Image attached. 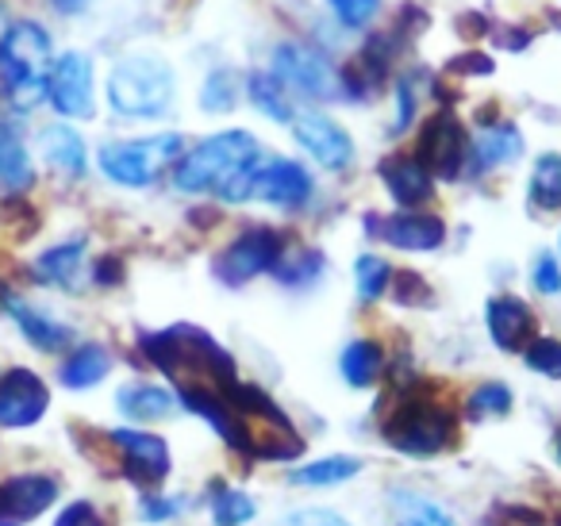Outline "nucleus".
<instances>
[{
  "instance_id": "nucleus-15",
  "label": "nucleus",
  "mask_w": 561,
  "mask_h": 526,
  "mask_svg": "<svg viewBox=\"0 0 561 526\" xmlns=\"http://www.w3.org/2000/svg\"><path fill=\"white\" fill-rule=\"evenodd\" d=\"M293 135L297 142L323 165V170H346L354 162V142L343 127L331 116H320V112H297L293 119Z\"/></svg>"
},
{
  "instance_id": "nucleus-20",
  "label": "nucleus",
  "mask_w": 561,
  "mask_h": 526,
  "mask_svg": "<svg viewBox=\"0 0 561 526\" xmlns=\"http://www.w3.org/2000/svg\"><path fill=\"white\" fill-rule=\"evenodd\" d=\"M523 158V135L515 124L496 119V124H484L481 132L469 139V170H500V165H512Z\"/></svg>"
},
{
  "instance_id": "nucleus-22",
  "label": "nucleus",
  "mask_w": 561,
  "mask_h": 526,
  "mask_svg": "<svg viewBox=\"0 0 561 526\" xmlns=\"http://www.w3.org/2000/svg\"><path fill=\"white\" fill-rule=\"evenodd\" d=\"M116 408L124 419H131V426L158 423V419H170L178 411V392L162 385H124L116 392Z\"/></svg>"
},
{
  "instance_id": "nucleus-31",
  "label": "nucleus",
  "mask_w": 561,
  "mask_h": 526,
  "mask_svg": "<svg viewBox=\"0 0 561 526\" xmlns=\"http://www.w3.org/2000/svg\"><path fill=\"white\" fill-rule=\"evenodd\" d=\"M530 208L538 211H561V155L535 158V170L527 181Z\"/></svg>"
},
{
  "instance_id": "nucleus-1",
  "label": "nucleus",
  "mask_w": 561,
  "mask_h": 526,
  "mask_svg": "<svg viewBox=\"0 0 561 526\" xmlns=\"http://www.w3.org/2000/svg\"><path fill=\"white\" fill-rule=\"evenodd\" d=\"M262 170V147L250 132H219L178 158L173 188L188 196L216 193L219 201H250L254 178Z\"/></svg>"
},
{
  "instance_id": "nucleus-29",
  "label": "nucleus",
  "mask_w": 561,
  "mask_h": 526,
  "mask_svg": "<svg viewBox=\"0 0 561 526\" xmlns=\"http://www.w3.org/2000/svg\"><path fill=\"white\" fill-rule=\"evenodd\" d=\"M247 93H250V101H254V108L262 112V116H270L273 124H293V119H297V108H293V101H289V89L280 85L273 73H250Z\"/></svg>"
},
{
  "instance_id": "nucleus-23",
  "label": "nucleus",
  "mask_w": 561,
  "mask_h": 526,
  "mask_svg": "<svg viewBox=\"0 0 561 526\" xmlns=\"http://www.w3.org/2000/svg\"><path fill=\"white\" fill-rule=\"evenodd\" d=\"M108 373H112V354H108V346H101V342L73 346L70 354L62 357V365H58V380H62V388H70V392L96 388Z\"/></svg>"
},
{
  "instance_id": "nucleus-13",
  "label": "nucleus",
  "mask_w": 561,
  "mask_h": 526,
  "mask_svg": "<svg viewBox=\"0 0 561 526\" xmlns=\"http://www.w3.org/2000/svg\"><path fill=\"white\" fill-rule=\"evenodd\" d=\"M47 101L55 104L58 116H70V119L93 116V62L81 50H70V55H62L50 66Z\"/></svg>"
},
{
  "instance_id": "nucleus-40",
  "label": "nucleus",
  "mask_w": 561,
  "mask_h": 526,
  "mask_svg": "<svg viewBox=\"0 0 561 526\" xmlns=\"http://www.w3.org/2000/svg\"><path fill=\"white\" fill-rule=\"evenodd\" d=\"M55 526H108L93 500H73L55 515Z\"/></svg>"
},
{
  "instance_id": "nucleus-12",
  "label": "nucleus",
  "mask_w": 561,
  "mask_h": 526,
  "mask_svg": "<svg viewBox=\"0 0 561 526\" xmlns=\"http://www.w3.org/2000/svg\"><path fill=\"white\" fill-rule=\"evenodd\" d=\"M62 495V480L55 472L27 469L0 480V526H27L47 515Z\"/></svg>"
},
{
  "instance_id": "nucleus-3",
  "label": "nucleus",
  "mask_w": 561,
  "mask_h": 526,
  "mask_svg": "<svg viewBox=\"0 0 561 526\" xmlns=\"http://www.w3.org/2000/svg\"><path fill=\"white\" fill-rule=\"evenodd\" d=\"M50 35L24 20L0 35V96L12 112H35L47 101L50 78Z\"/></svg>"
},
{
  "instance_id": "nucleus-18",
  "label": "nucleus",
  "mask_w": 561,
  "mask_h": 526,
  "mask_svg": "<svg viewBox=\"0 0 561 526\" xmlns=\"http://www.w3.org/2000/svg\"><path fill=\"white\" fill-rule=\"evenodd\" d=\"M484 323H489V334L504 354H523L527 342L535 339V311H530L527 300L519 296H492L489 311H484Z\"/></svg>"
},
{
  "instance_id": "nucleus-48",
  "label": "nucleus",
  "mask_w": 561,
  "mask_h": 526,
  "mask_svg": "<svg viewBox=\"0 0 561 526\" xmlns=\"http://www.w3.org/2000/svg\"><path fill=\"white\" fill-rule=\"evenodd\" d=\"M553 526H561V507H558V515H553Z\"/></svg>"
},
{
  "instance_id": "nucleus-33",
  "label": "nucleus",
  "mask_w": 561,
  "mask_h": 526,
  "mask_svg": "<svg viewBox=\"0 0 561 526\" xmlns=\"http://www.w3.org/2000/svg\"><path fill=\"white\" fill-rule=\"evenodd\" d=\"M507 411H512V388H507L504 380H484L466 400L469 419H496V415H507Z\"/></svg>"
},
{
  "instance_id": "nucleus-39",
  "label": "nucleus",
  "mask_w": 561,
  "mask_h": 526,
  "mask_svg": "<svg viewBox=\"0 0 561 526\" xmlns=\"http://www.w3.org/2000/svg\"><path fill=\"white\" fill-rule=\"evenodd\" d=\"M328 4L346 27H366L377 16V9H381V0H328Z\"/></svg>"
},
{
  "instance_id": "nucleus-7",
  "label": "nucleus",
  "mask_w": 561,
  "mask_h": 526,
  "mask_svg": "<svg viewBox=\"0 0 561 526\" xmlns=\"http://www.w3.org/2000/svg\"><path fill=\"white\" fill-rule=\"evenodd\" d=\"M285 250H289V242H285L280 231H273V227H247L239 239H231L224 250H219L216 277L231 288H242L247 281L277 270Z\"/></svg>"
},
{
  "instance_id": "nucleus-35",
  "label": "nucleus",
  "mask_w": 561,
  "mask_h": 526,
  "mask_svg": "<svg viewBox=\"0 0 561 526\" xmlns=\"http://www.w3.org/2000/svg\"><path fill=\"white\" fill-rule=\"evenodd\" d=\"M234 101H239V78L231 70H211L201 89L204 112H231Z\"/></svg>"
},
{
  "instance_id": "nucleus-41",
  "label": "nucleus",
  "mask_w": 561,
  "mask_h": 526,
  "mask_svg": "<svg viewBox=\"0 0 561 526\" xmlns=\"http://www.w3.org/2000/svg\"><path fill=\"white\" fill-rule=\"evenodd\" d=\"M289 523L293 526H354L351 518H343L339 511H331V507H305V511H297Z\"/></svg>"
},
{
  "instance_id": "nucleus-9",
  "label": "nucleus",
  "mask_w": 561,
  "mask_h": 526,
  "mask_svg": "<svg viewBox=\"0 0 561 526\" xmlns=\"http://www.w3.org/2000/svg\"><path fill=\"white\" fill-rule=\"evenodd\" d=\"M108 446L116 449L119 457V469L131 484L139 488H158L165 484L173 469V457H170V442L162 434H150L142 426H116L108 431Z\"/></svg>"
},
{
  "instance_id": "nucleus-5",
  "label": "nucleus",
  "mask_w": 561,
  "mask_h": 526,
  "mask_svg": "<svg viewBox=\"0 0 561 526\" xmlns=\"http://www.w3.org/2000/svg\"><path fill=\"white\" fill-rule=\"evenodd\" d=\"M108 104L124 119H158L173 104V70L154 55H131L112 70Z\"/></svg>"
},
{
  "instance_id": "nucleus-38",
  "label": "nucleus",
  "mask_w": 561,
  "mask_h": 526,
  "mask_svg": "<svg viewBox=\"0 0 561 526\" xmlns=\"http://www.w3.org/2000/svg\"><path fill=\"white\" fill-rule=\"evenodd\" d=\"M530 285H535V293L542 296H558L561 293V265L553 254H538L535 265H530Z\"/></svg>"
},
{
  "instance_id": "nucleus-17",
  "label": "nucleus",
  "mask_w": 561,
  "mask_h": 526,
  "mask_svg": "<svg viewBox=\"0 0 561 526\" xmlns=\"http://www.w3.org/2000/svg\"><path fill=\"white\" fill-rule=\"evenodd\" d=\"M0 308L20 327V334H24L35 350H43V354H58V350H66L73 342V327H66L62 319L39 311L35 304H27L24 296L9 293V288H0Z\"/></svg>"
},
{
  "instance_id": "nucleus-21",
  "label": "nucleus",
  "mask_w": 561,
  "mask_h": 526,
  "mask_svg": "<svg viewBox=\"0 0 561 526\" xmlns=\"http://www.w3.org/2000/svg\"><path fill=\"white\" fill-rule=\"evenodd\" d=\"M81 273H85V239L58 242V247L43 250L32 265V277L39 285L66 288V293H73L81 285Z\"/></svg>"
},
{
  "instance_id": "nucleus-47",
  "label": "nucleus",
  "mask_w": 561,
  "mask_h": 526,
  "mask_svg": "<svg viewBox=\"0 0 561 526\" xmlns=\"http://www.w3.org/2000/svg\"><path fill=\"white\" fill-rule=\"evenodd\" d=\"M553 454H558V465H561V426H558V438H553Z\"/></svg>"
},
{
  "instance_id": "nucleus-27",
  "label": "nucleus",
  "mask_w": 561,
  "mask_h": 526,
  "mask_svg": "<svg viewBox=\"0 0 561 526\" xmlns=\"http://www.w3.org/2000/svg\"><path fill=\"white\" fill-rule=\"evenodd\" d=\"M392 526H458L435 500L412 492V488H392Z\"/></svg>"
},
{
  "instance_id": "nucleus-25",
  "label": "nucleus",
  "mask_w": 561,
  "mask_h": 526,
  "mask_svg": "<svg viewBox=\"0 0 561 526\" xmlns=\"http://www.w3.org/2000/svg\"><path fill=\"white\" fill-rule=\"evenodd\" d=\"M362 472V457L354 454H331V457H320V461H308L300 469L289 472V484L297 488H335V484H346Z\"/></svg>"
},
{
  "instance_id": "nucleus-30",
  "label": "nucleus",
  "mask_w": 561,
  "mask_h": 526,
  "mask_svg": "<svg viewBox=\"0 0 561 526\" xmlns=\"http://www.w3.org/2000/svg\"><path fill=\"white\" fill-rule=\"evenodd\" d=\"M208 515L216 526H247L257 515V503L250 500L242 488H231L224 480H216L208 492Z\"/></svg>"
},
{
  "instance_id": "nucleus-14",
  "label": "nucleus",
  "mask_w": 561,
  "mask_h": 526,
  "mask_svg": "<svg viewBox=\"0 0 561 526\" xmlns=\"http://www.w3.org/2000/svg\"><path fill=\"white\" fill-rule=\"evenodd\" d=\"M366 231L374 239L389 242L397 250H415V254H427L446 242V224L431 211H397V216H369Z\"/></svg>"
},
{
  "instance_id": "nucleus-6",
  "label": "nucleus",
  "mask_w": 561,
  "mask_h": 526,
  "mask_svg": "<svg viewBox=\"0 0 561 526\" xmlns=\"http://www.w3.org/2000/svg\"><path fill=\"white\" fill-rule=\"evenodd\" d=\"M185 155V139L178 132L150 135V139H127V142H108L101 147L96 162L108 181L124 188H147L162 178L170 165H178V158Z\"/></svg>"
},
{
  "instance_id": "nucleus-34",
  "label": "nucleus",
  "mask_w": 561,
  "mask_h": 526,
  "mask_svg": "<svg viewBox=\"0 0 561 526\" xmlns=\"http://www.w3.org/2000/svg\"><path fill=\"white\" fill-rule=\"evenodd\" d=\"M323 273V254L320 250H300V254H289L285 250V258L277 262V270H273V277L280 281V285H312L316 277Z\"/></svg>"
},
{
  "instance_id": "nucleus-10",
  "label": "nucleus",
  "mask_w": 561,
  "mask_h": 526,
  "mask_svg": "<svg viewBox=\"0 0 561 526\" xmlns=\"http://www.w3.org/2000/svg\"><path fill=\"white\" fill-rule=\"evenodd\" d=\"M420 165L431 178L458 181L469 165V135L461 127V119L454 112H438L423 124L420 132V150H415Z\"/></svg>"
},
{
  "instance_id": "nucleus-19",
  "label": "nucleus",
  "mask_w": 561,
  "mask_h": 526,
  "mask_svg": "<svg viewBox=\"0 0 561 526\" xmlns=\"http://www.w3.org/2000/svg\"><path fill=\"white\" fill-rule=\"evenodd\" d=\"M377 173H381V181H385V188H389V196L404 211L423 208V204H427L431 196H435V178H431V173L420 165V158H412V155H392V158H385V162L377 165Z\"/></svg>"
},
{
  "instance_id": "nucleus-4",
  "label": "nucleus",
  "mask_w": 561,
  "mask_h": 526,
  "mask_svg": "<svg viewBox=\"0 0 561 526\" xmlns=\"http://www.w3.org/2000/svg\"><path fill=\"white\" fill-rule=\"evenodd\" d=\"M381 438L397 454L435 457L458 442V419L446 403H435L431 396H408L385 415Z\"/></svg>"
},
{
  "instance_id": "nucleus-45",
  "label": "nucleus",
  "mask_w": 561,
  "mask_h": 526,
  "mask_svg": "<svg viewBox=\"0 0 561 526\" xmlns=\"http://www.w3.org/2000/svg\"><path fill=\"white\" fill-rule=\"evenodd\" d=\"M450 73H492V62L484 55H466V58H454L450 62Z\"/></svg>"
},
{
  "instance_id": "nucleus-37",
  "label": "nucleus",
  "mask_w": 561,
  "mask_h": 526,
  "mask_svg": "<svg viewBox=\"0 0 561 526\" xmlns=\"http://www.w3.org/2000/svg\"><path fill=\"white\" fill-rule=\"evenodd\" d=\"M185 511H188L185 495H142V503H139L142 523H170V518L185 515Z\"/></svg>"
},
{
  "instance_id": "nucleus-43",
  "label": "nucleus",
  "mask_w": 561,
  "mask_h": 526,
  "mask_svg": "<svg viewBox=\"0 0 561 526\" xmlns=\"http://www.w3.org/2000/svg\"><path fill=\"white\" fill-rule=\"evenodd\" d=\"M415 296L431 300V293H427V285H423V277H415V273H400V277H397V300L400 304H420Z\"/></svg>"
},
{
  "instance_id": "nucleus-46",
  "label": "nucleus",
  "mask_w": 561,
  "mask_h": 526,
  "mask_svg": "<svg viewBox=\"0 0 561 526\" xmlns=\"http://www.w3.org/2000/svg\"><path fill=\"white\" fill-rule=\"evenodd\" d=\"M58 12H66V16H73V12H85V4L89 0H50Z\"/></svg>"
},
{
  "instance_id": "nucleus-36",
  "label": "nucleus",
  "mask_w": 561,
  "mask_h": 526,
  "mask_svg": "<svg viewBox=\"0 0 561 526\" xmlns=\"http://www.w3.org/2000/svg\"><path fill=\"white\" fill-rule=\"evenodd\" d=\"M523 362H527L530 373L546 380H561V342L558 339H530L527 350H523Z\"/></svg>"
},
{
  "instance_id": "nucleus-2",
  "label": "nucleus",
  "mask_w": 561,
  "mask_h": 526,
  "mask_svg": "<svg viewBox=\"0 0 561 526\" xmlns=\"http://www.w3.org/2000/svg\"><path fill=\"white\" fill-rule=\"evenodd\" d=\"M139 350L158 373L173 380V385H204V388H227L234 385V362L208 331L201 327H165V331H150L139 339Z\"/></svg>"
},
{
  "instance_id": "nucleus-24",
  "label": "nucleus",
  "mask_w": 561,
  "mask_h": 526,
  "mask_svg": "<svg viewBox=\"0 0 561 526\" xmlns=\"http://www.w3.org/2000/svg\"><path fill=\"white\" fill-rule=\"evenodd\" d=\"M39 147H43L47 165H55L58 173H66V178H85L89 155H85V142H81V135L73 132V127H66V124L43 127Z\"/></svg>"
},
{
  "instance_id": "nucleus-28",
  "label": "nucleus",
  "mask_w": 561,
  "mask_h": 526,
  "mask_svg": "<svg viewBox=\"0 0 561 526\" xmlns=\"http://www.w3.org/2000/svg\"><path fill=\"white\" fill-rule=\"evenodd\" d=\"M35 170H32V155L20 142V135L12 127H0V185L9 193H24L32 188Z\"/></svg>"
},
{
  "instance_id": "nucleus-11",
  "label": "nucleus",
  "mask_w": 561,
  "mask_h": 526,
  "mask_svg": "<svg viewBox=\"0 0 561 526\" xmlns=\"http://www.w3.org/2000/svg\"><path fill=\"white\" fill-rule=\"evenodd\" d=\"M50 411V388L27 365L0 373V431H27L39 426Z\"/></svg>"
},
{
  "instance_id": "nucleus-42",
  "label": "nucleus",
  "mask_w": 561,
  "mask_h": 526,
  "mask_svg": "<svg viewBox=\"0 0 561 526\" xmlns=\"http://www.w3.org/2000/svg\"><path fill=\"white\" fill-rule=\"evenodd\" d=\"M415 116V93H412V81H400L397 89V124H392V135L408 132V124H412Z\"/></svg>"
},
{
  "instance_id": "nucleus-44",
  "label": "nucleus",
  "mask_w": 561,
  "mask_h": 526,
  "mask_svg": "<svg viewBox=\"0 0 561 526\" xmlns=\"http://www.w3.org/2000/svg\"><path fill=\"white\" fill-rule=\"evenodd\" d=\"M119 277H124V265L116 262V258H101L93 270V281L96 285H119Z\"/></svg>"
},
{
  "instance_id": "nucleus-32",
  "label": "nucleus",
  "mask_w": 561,
  "mask_h": 526,
  "mask_svg": "<svg viewBox=\"0 0 561 526\" xmlns=\"http://www.w3.org/2000/svg\"><path fill=\"white\" fill-rule=\"evenodd\" d=\"M354 281H358V300L374 304V300H381V296L389 293L392 265L385 262V258H377V254H362L358 262H354Z\"/></svg>"
},
{
  "instance_id": "nucleus-16",
  "label": "nucleus",
  "mask_w": 561,
  "mask_h": 526,
  "mask_svg": "<svg viewBox=\"0 0 561 526\" xmlns=\"http://www.w3.org/2000/svg\"><path fill=\"white\" fill-rule=\"evenodd\" d=\"M316 193V181L312 173L305 170L300 162L293 158H273L270 165H262L254 178V201H265V204H277V208H305Z\"/></svg>"
},
{
  "instance_id": "nucleus-26",
  "label": "nucleus",
  "mask_w": 561,
  "mask_h": 526,
  "mask_svg": "<svg viewBox=\"0 0 561 526\" xmlns=\"http://www.w3.org/2000/svg\"><path fill=\"white\" fill-rule=\"evenodd\" d=\"M381 369H385V350L377 346L374 339H354L351 346L343 350V357H339V373H343V380L351 388L377 385Z\"/></svg>"
},
{
  "instance_id": "nucleus-8",
  "label": "nucleus",
  "mask_w": 561,
  "mask_h": 526,
  "mask_svg": "<svg viewBox=\"0 0 561 526\" xmlns=\"http://www.w3.org/2000/svg\"><path fill=\"white\" fill-rule=\"evenodd\" d=\"M273 78L285 89H297V93L312 96V101H343L346 89L339 70L312 47H300V43H280L273 50Z\"/></svg>"
}]
</instances>
